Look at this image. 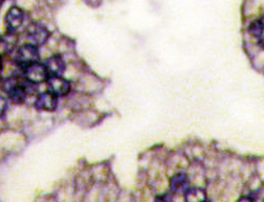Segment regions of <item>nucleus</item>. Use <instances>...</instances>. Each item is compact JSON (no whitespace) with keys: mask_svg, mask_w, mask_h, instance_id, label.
Returning <instances> with one entry per match:
<instances>
[{"mask_svg":"<svg viewBox=\"0 0 264 202\" xmlns=\"http://www.w3.org/2000/svg\"><path fill=\"white\" fill-rule=\"evenodd\" d=\"M38 49L36 44H26L20 47L17 51L16 64L20 69L24 70L30 65L38 62Z\"/></svg>","mask_w":264,"mask_h":202,"instance_id":"obj_1","label":"nucleus"},{"mask_svg":"<svg viewBox=\"0 0 264 202\" xmlns=\"http://www.w3.org/2000/svg\"><path fill=\"white\" fill-rule=\"evenodd\" d=\"M25 80L28 81L33 84H39L43 82H47L49 78L48 71L46 69L45 64H40L38 62L30 65L27 67L26 69L23 70Z\"/></svg>","mask_w":264,"mask_h":202,"instance_id":"obj_2","label":"nucleus"},{"mask_svg":"<svg viewBox=\"0 0 264 202\" xmlns=\"http://www.w3.org/2000/svg\"><path fill=\"white\" fill-rule=\"evenodd\" d=\"M47 84H48L49 91L56 94L58 97L65 96L71 91V82L62 76L49 77L47 80Z\"/></svg>","mask_w":264,"mask_h":202,"instance_id":"obj_3","label":"nucleus"},{"mask_svg":"<svg viewBox=\"0 0 264 202\" xmlns=\"http://www.w3.org/2000/svg\"><path fill=\"white\" fill-rule=\"evenodd\" d=\"M58 104V96L48 91L39 94L36 101V107L43 111H53Z\"/></svg>","mask_w":264,"mask_h":202,"instance_id":"obj_4","label":"nucleus"},{"mask_svg":"<svg viewBox=\"0 0 264 202\" xmlns=\"http://www.w3.org/2000/svg\"><path fill=\"white\" fill-rule=\"evenodd\" d=\"M6 25H8L9 32H15L22 26L24 22V12L16 6H13L6 14Z\"/></svg>","mask_w":264,"mask_h":202,"instance_id":"obj_5","label":"nucleus"},{"mask_svg":"<svg viewBox=\"0 0 264 202\" xmlns=\"http://www.w3.org/2000/svg\"><path fill=\"white\" fill-rule=\"evenodd\" d=\"M29 37L32 39V44L40 45L46 42L48 37V31L40 24H32L29 28Z\"/></svg>","mask_w":264,"mask_h":202,"instance_id":"obj_6","label":"nucleus"},{"mask_svg":"<svg viewBox=\"0 0 264 202\" xmlns=\"http://www.w3.org/2000/svg\"><path fill=\"white\" fill-rule=\"evenodd\" d=\"M171 191L173 193H179V194H186L189 190V178L186 173L179 172L171 179L170 181Z\"/></svg>","mask_w":264,"mask_h":202,"instance_id":"obj_7","label":"nucleus"},{"mask_svg":"<svg viewBox=\"0 0 264 202\" xmlns=\"http://www.w3.org/2000/svg\"><path fill=\"white\" fill-rule=\"evenodd\" d=\"M46 66V69L48 71L49 77L53 76H62L65 69V64L59 56H55L48 59L44 63Z\"/></svg>","mask_w":264,"mask_h":202,"instance_id":"obj_8","label":"nucleus"},{"mask_svg":"<svg viewBox=\"0 0 264 202\" xmlns=\"http://www.w3.org/2000/svg\"><path fill=\"white\" fill-rule=\"evenodd\" d=\"M186 200L189 202H195V201H205L206 198V192L199 187H192L189 188L186 192Z\"/></svg>","mask_w":264,"mask_h":202,"instance_id":"obj_9","label":"nucleus"},{"mask_svg":"<svg viewBox=\"0 0 264 202\" xmlns=\"http://www.w3.org/2000/svg\"><path fill=\"white\" fill-rule=\"evenodd\" d=\"M248 31L250 33V35L256 37L257 39H259L264 33V27L261 23L260 18L257 19V20H254V22L249 25V28H248Z\"/></svg>","mask_w":264,"mask_h":202,"instance_id":"obj_10","label":"nucleus"},{"mask_svg":"<svg viewBox=\"0 0 264 202\" xmlns=\"http://www.w3.org/2000/svg\"><path fill=\"white\" fill-rule=\"evenodd\" d=\"M258 44H259V46L261 47V48L264 49V34L258 39Z\"/></svg>","mask_w":264,"mask_h":202,"instance_id":"obj_11","label":"nucleus"}]
</instances>
